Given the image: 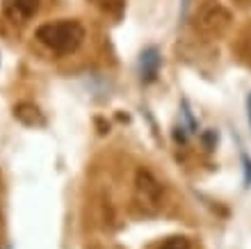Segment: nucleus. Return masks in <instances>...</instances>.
Returning <instances> with one entry per match:
<instances>
[{
    "label": "nucleus",
    "mask_w": 251,
    "mask_h": 249,
    "mask_svg": "<svg viewBox=\"0 0 251 249\" xmlns=\"http://www.w3.org/2000/svg\"><path fill=\"white\" fill-rule=\"evenodd\" d=\"M235 2H242V5H251V0H235Z\"/></svg>",
    "instance_id": "11"
},
{
    "label": "nucleus",
    "mask_w": 251,
    "mask_h": 249,
    "mask_svg": "<svg viewBox=\"0 0 251 249\" xmlns=\"http://www.w3.org/2000/svg\"><path fill=\"white\" fill-rule=\"evenodd\" d=\"M160 249H190V240L183 236H174V238H167L165 243L160 245Z\"/></svg>",
    "instance_id": "7"
},
{
    "label": "nucleus",
    "mask_w": 251,
    "mask_h": 249,
    "mask_svg": "<svg viewBox=\"0 0 251 249\" xmlns=\"http://www.w3.org/2000/svg\"><path fill=\"white\" fill-rule=\"evenodd\" d=\"M231 23V12L224 9L222 5H212L205 7L203 12L199 14L197 19V30L201 34H208V37H215V34H222Z\"/></svg>",
    "instance_id": "2"
},
{
    "label": "nucleus",
    "mask_w": 251,
    "mask_h": 249,
    "mask_svg": "<svg viewBox=\"0 0 251 249\" xmlns=\"http://www.w3.org/2000/svg\"><path fill=\"white\" fill-rule=\"evenodd\" d=\"M34 37L46 48L57 53V55H69V53H75L82 46L85 28H82V23H78L73 19H62V21H53V23L39 26Z\"/></svg>",
    "instance_id": "1"
},
{
    "label": "nucleus",
    "mask_w": 251,
    "mask_h": 249,
    "mask_svg": "<svg viewBox=\"0 0 251 249\" xmlns=\"http://www.w3.org/2000/svg\"><path fill=\"white\" fill-rule=\"evenodd\" d=\"M160 64H162V55H160L158 46H149L139 55V80L144 85H151L153 80L158 78Z\"/></svg>",
    "instance_id": "5"
},
{
    "label": "nucleus",
    "mask_w": 251,
    "mask_h": 249,
    "mask_svg": "<svg viewBox=\"0 0 251 249\" xmlns=\"http://www.w3.org/2000/svg\"><path fill=\"white\" fill-rule=\"evenodd\" d=\"M187 9H190V0H183V7H180V14L185 16V14H187Z\"/></svg>",
    "instance_id": "10"
},
{
    "label": "nucleus",
    "mask_w": 251,
    "mask_h": 249,
    "mask_svg": "<svg viewBox=\"0 0 251 249\" xmlns=\"http://www.w3.org/2000/svg\"><path fill=\"white\" fill-rule=\"evenodd\" d=\"M245 105H247V121H249V126H251V92L247 94V99H245Z\"/></svg>",
    "instance_id": "9"
},
{
    "label": "nucleus",
    "mask_w": 251,
    "mask_h": 249,
    "mask_svg": "<svg viewBox=\"0 0 251 249\" xmlns=\"http://www.w3.org/2000/svg\"><path fill=\"white\" fill-rule=\"evenodd\" d=\"M135 190H137V199L142 201V206H158L162 201V185L151 171L139 169L135 176Z\"/></svg>",
    "instance_id": "3"
},
{
    "label": "nucleus",
    "mask_w": 251,
    "mask_h": 249,
    "mask_svg": "<svg viewBox=\"0 0 251 249\" xmlns=\"http://www.w3.org/2000/svg\"><path fill=\"white\" fill-rule=\"evenodd\" d=\"M14 117L23 121L25 126H41L44 124V117H41V112L37 105L32 103H19L14 108Z\"/></svg>",
    "instance_id": "6"
},
{
    "label": "nucleus",
    "mask_w": 251,
    "mask_h": 249,
    "mask_svg": "<svg viewBox=\"0 0 251 249\" xmlns=\"http://www.w3.org/2000/svg\"><path fill=\"white\" fill-rule=\"evenodd\" d=\"M41 0H2V12L14 23H25L39 12Z\"/></svg>",
    "instance_id": "4"
},
{
    "label": "nucleus",
    "mask_w": 251,
    "mask_h": 249,
    "mask_svg": "<svg viewBox=\"0 0 251 249\" xmlns=\"http://www.w3.org/2000/svg\"><path fill=\"white\" fill-rule=\"evenodd\" d=\"M242 167H245V185L247 188H251V158L247 156L245 151H242Z\"/></svg>",
    "instance_id": "8"
}]
</instances>
